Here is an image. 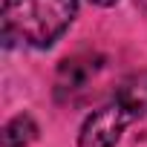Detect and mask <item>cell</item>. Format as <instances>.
I'll return each instance as SVG.
<instances>
[{"label": "cell", "instance_id": "8992f818", "mask_svg": "<svg viewBox=\"0 0 147 147\" xmlns=\"http://www.w3.org/2000/svg\"><path fill=\"white\" fill-rule=\"evenodd\" d=\"M136 6H138V9H141V12L147 15V0H136Z\"/></svg>", "mask_w": 147, "mask_h": 147}, {"label": "cell", "instance_id": "6da1fadb", "mask_svg": "<svg viewBox=\"0 0 147 147\" xmlns=\"http://www.w3.org/2000/svg\"><path fill=\"white\" fill-rule=\"evenodd\" d=\"M78 15V0H6L3 3V40L26 46L55 43Z\"/></svg>", "mask_w": 147, "mask_h": 147}, {"label": "cell", "instance_id": "5b68a950", "mask_svg": "<svg viewBox=\"0 0 147 147\" xmlns=\"http://www.w3.org/2000/svg\"><path fill=\"white\" fill-rule=\"evenodd\" d=\"M38 138V124L32 121V115H15L6 127H3V147H29Z\"/></svg>", "mask_w": 147, "mask_h": 147}, {"label": "cell", "instance_id": "277c9868", "mask_svg": "<svg viewBox=\"0 0 147 147\" xmlns=\"http://www.w3.org/2000/svg\"><path fill=\"white\" fill-rule=\"evenodd\" d=\"M130 118L147 115V72H130L118 84L115 98H113Z\"/></svg>", "mask_w": 147, "mask_h": 147}, {"label": "cell", "instance_id": "3957f363", "mask_svg": "<svg viewBox=\"0 0 147 147\" xmlns=\"http://www.w3.org/2000/svg\"><path fill=\"white\" fill-rule=\"evenodd\" d=\"M98 69H101V58L98 55H72V58L61 61L58 75H55L58 101H69L78 92H84L87 84L98 75Z\"/></svg>", "mask_w": 147, "mask_h": 147}, {"label": "cell", "instance_id": "7a4b0ae2", "mask_svg": "<svg viewBox=\"0 0 147 147\" xmlns=\"http://www.w3.org/2000/svg\"><path fill=\"white\" fill-rule=\"evenodd\" d=\"M127 121H133V118L113 101V104L95 110L84 121L81 136H78V144L81 147H115V141L121 138V133L127 127Z\"/></svg>", "mask_w": 147, "mask_h": 147}, {"label": "cell", "instance_id": "52a82bcc", "mask_svg": "<svg viewBox=\"0 0 147 147\" xmlns=\"http://www.w3.org/2000/svg\"><path fill=\"white\" fill-rule=\"evenodd\" d=\"M92 3H98V6H113L115 0H92Z\"/></svg>", "mask_w": 147, "mask_h": 147}]
</instances>
